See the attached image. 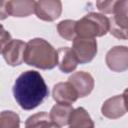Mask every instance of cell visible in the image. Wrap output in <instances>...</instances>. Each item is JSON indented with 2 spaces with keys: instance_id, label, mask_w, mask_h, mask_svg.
Returning <instances> with one entry per match:
<instances>
[{
  "instance_id": "3957f363",
  "label": "cell",
  "mask_w": 128,
  "mask_h": 128,
  "mask_svg": "<svg viewBox=\"0 0 128 128\" xmlns=\"http://www.w3.org/2000/svg\"><path fill=\"white\" fill-rule=\"evenodd\" d=\"M75 31L80 37H101L109 31V19L102 14L91 12L76 21Z\"/></svg>"
},
{
  "instance_id": "e0dca14e",
  "label": "cell",
  "mask_w": 128,
  "mask_h": 128,
  "mask_svg": "<svg viewBox=\"0 0 128 128\" xmlns=\"http://www.w3.org/2000/svg\"><path fill=\"white\" fill-rule=\"evenodd\" d=\"M76 21L73 20H63L57 25V30L60 36L68 41H73L77 36L75 31Z\"/></svg>"
},
{
  "instance_id": "44dd1931",
  "label": "cell",
  "mask_w": 128,
  "mask_h": 128,
  "mask_svg": "<svg viewBox=\"0 0 128 128\" xmlns=\"http://www.w3.org/2000/svg\"><path fill=\"white\" fill-rule=\"evenodd\" d=\"M6 0H0V20H4L8 17V12L6 10Z\"/></svg>"
},
{
  "instance_id": "8992f818",
  "label": "cell",
  "mask_w": 128,
  "mask_h": 128,
  "mask_svg": "<svg viewBox=\"0 0 128 128\" xmlns=\"http://www.w3.org/2000/svg\"><path fill=\"white\" fill-rule=\"evenodd\" d=\"M34 13L43 21H54L62 13V3L60 0H39Z\"/></svg>"
},
{
  "instance_id": "30bf717a",
  "label": "cell",
  "mask_w": 128,
  "mask_h": 128,
  "mask_svg": "<svg viewBox=\"0 0 128 128\" xmlns=\"http://www.w3.org/2000/svg\"><path fill=\"white\" fill-rule=\"evenodd\" d=\"M68 81L72 84L79 97H85L89 95L94 88L93 77L84 71L75 72L68 78Z\"/></svg>"
},
{
  "instance_id": "52a82bcc",
  "label": "cell",
  "mask_w": 128,
  "mask_h": 128,
  "mask_svg": "<svg viewBox=\"0 0 128 128\" xmlns=\"http://www.w3.org/2000/svg\"><path fill=\"white\" fill-rule=\"evenodd\" d=\"M127 97L126 91L122 95H117L112 98H109L103 103L101 108L102 114L110 119H116L123 116L127 111Z\"/></svg>"
},
{
  "instance_id": "ba28073f",
  "label": "cell",
  "mask_w": 128,
  "mask_h": 128,
  "mask_svg": "<svg viewBox=\"0 0 128 128\" xmlns=\"http://www.w3.org/2000/svg\"><path fill=\"white\" fill-rule=\"evenodd\" d=\"M26 47V43L22 40L15 39L11 40L6 47L4 48L2 54L7 62V64L11 66H17L24 62V50Z\"/></svg>"
},
{
  "instance_id": "7a4b0ae2",
  "label": "cell",
  "mask_w": 128,
  "mask_h": 128,
  "mask_svg": "<svg viewBox=\"0 0 128 128\" xmlns=\"http://www.w3.org/2000/svg\"><path fill=\"white\" fill-rule=\"evenodd\" d=\"M24 62L39 69H52L57 65L58 55L53 46L42 38L31 39L26 43Z\"/></svg>"
},
{
  "instance_id": "9a60e30c",
  "label": "cell",
  "mask_w": 128,
  "mask_h": 128,
  "mask_svg": "<svg viewBox=\"0 0 128 128\" xmlns=\"http://www.w3.org/2000/svg\"><path fill=\"white\" fill-rule=\"evenodd\" d=\"M68 124L70 127H93L94 126V123L92 122L89 114L82 107L72 110L69 116Z\"/></svg>"
},
{
  "instance_id": "5bb4252c",
  "label": "cell",
  "mask_w": 128,
  "mask_h": 128,
  "mask_svg": "<svg viewBox=\"0 0 128 128\" xmlns=\"http://www.w3.org/2000/svg\"><path fill=\"white\" fill-rule=\"evenodd\" d=\"M72 110L73 107L69 103H57L52 107L49 116L56 127H62L68 124L69 116Z\"/></svg>"
},
{
  "instance_id": "5b68a950",
  "label": "cell",
  "mask_w": 128,
  "mask_h": 128,
  "mask_svg": "<svg viewBox=\"0 0 128 128\" xmlns=\"http://www.w3.org/2000/svg\"><path fill=\"white\" fill-rule=\"evenodd\" d=\"M71 49L78 63H88L93 60L97 53V42L95 38L76 36L73 40V47Z\"/></svg>"
},
{
  "instance_id": "2e32d148",
  "label": "cell",
  "mask_w": 128,
  "mask_h": 128,
  "mask_svg": "<svg viewBox=\"0 0 128 128\" xmlns=\"http://www.w3.org/2000/svg\"><path fill=\"white\" fill-rule=\"evenodd\" d=\"M26 127H56L52 122L49 114L46 112H39L30 116L25 124Z\"/></svg>"
},
{
  "instance_id": "9c48e42d",
  "label": "cell",
  "mask_w": 128,
  "mask_h": 128,
  "mask_svg": "<svg viewBox=\"0 0 128 128\" xmlns=\"http://www.w3.org/2000/svg\"><path fill=\"white\" fill-rule=\"evenodd\" d=\"M128 51L125 46H116L108 51L106 55L107 66L115 72H122L127 69Z\"/></svg>"
},
{
  "instance_id": "7c38bea8",
  "label": "cell",
  "mask_w": 128,
  "mask_h": 128,
  "mask_svg": "<svg viewBox=\"0 0 128 128\" xmlns=\"http://www.w3.org/2000/svg\"><path fill=\"white\" fill-rule=\"evenodd\" d=\"M79 98L76 90L72 84L67 82H60L53 88V99L57 103H69L72 104Z\"/></svg>"
},
{
  "instance_id": "8fae6325",
  "label": "cell",
  "mask_w": 128,
  "mask_h": 128,
  "mask_svg": "<svg viewBox=\"0 0 128 128\" xmlns=\"http://www.w3.org/2000/svg\"><path fill=\"white\" fill-rule=\"evenodd\" d=\"M35 0H9L6 2L8 15L14 17H27L35 12Z\"/></svg>"
},
{
  "instance_id": "4fadbf2b",
  "label": "cell",
  "mask_w": 128,
  "mask_h": 128,
  "mask_svg": "<svg viewBox=\"0 0 128 128\" xmlns=\"http://www.w3.org/2000/svg\"><path fill=\"white\" fill-rule=\"evenodd\" d=\"M58 55V62L57 65L63 73L73 72L78 64L76 56L71 48L69 47H61L57 50Z\"/></svg>"
},
{
  "instance_id": "ac0fdd59",
  "label": "cell",
  "mask_w": 128,
  "mask_h": 128,
  "mask_svg": "<svg viewBox=\"0 0 128 128\" xmlns=\"http://www.w3.org/2000/svg\"><path fill=\"white\" fill-rule=\"evenodd\" d=\"M19 120L18 114L13 111H3L0 113V127H19Z\"/></svg>"
},
{
  "instance_id": "ffe728a7",
  "label": "cell",
  "mask_w": 128,
  "mask_h": 128,
  "mask_svg": "<svg viewBox=\"0 0 128 128\" xmlns=\"http://www.w3.org/2000/svg\"><path fill=\"white\" fill-rule=\"evenodd\" d=\"M11 40H12V38H11L10 33L8 31H6L4 29V27L0 24V54H2L4 48Z\"/></svg>"
},
{
  "instance_id": "6da1fadb",
  "label": "cell",
  "mask_w": 128,
  "mask_h": 128,
  "mask_svg": "<svg viewBox=\"0 0 128 128\" xmlns=\"http://www.w3.org/2000/svg\"><path fill=\"white\" fill-rule=\"evenodd\" d=\"M13 95L22 109L32 110L48 97L49 90L39 72L28 70L21 73L15 80Z\"/></svg>"
},
{
  "instance_id": "d6986e66",
  "label": "cell",
  "mask_w": 128,
  "mask_h": 128,
  "mask_svg": "<svg viewBox=\"0 0 128 128\" xmlns=\"http://www.w3.org/2000/svg\"><path fill=\"white\" fill-rule=\"evenodd\" d=\"M118 1L119 0H97L96 5L101 12L105 14H112Z\"/></svg>"
},
{
  "instance_id": "277c9868",
  "label": "cell",
  "mask_w": 128,
  "mask_h": 128,
  "mask_svg": "<svg viewBox=\"0 0 128 128\" xmlns=\"http://www.w3.org/2000/svg\"><path fill=\"white\" fill-rule=\"evenodd\" d=\"M109 19L110 33L119 38L127 39V0H119Z\"/></svg>"
}]
</instances>
